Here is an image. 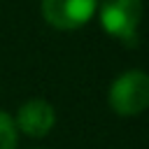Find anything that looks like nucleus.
I'll use <instances>...</instances> for the list:
<instances>
[{
  "instance_id": "obj_1",
  "label": "nucleus",
  "mask_w": 149,
  "mask_h": 149,
  "mask_svg": "<svg viewBox=\"0 0 149 149\" xmlns=\"http://www.w3.org/2000/svg\"><path fill=\"white\" fill-rule=\"evenodd\" d=\"M109 107L121 116H135L149 107V74L128 70L109 86Z\"/></svg>"
},
{
  "instance_id": "obj_2",
  "label": "nucleus",
  "mask_w": 149,
  "mask_h": 149,
  "mask_svg": "<svg viewBox=\"0 0 149 149\" xmlns=\"http://www.w3.org/2000/svg\"><path fill=\"white\" fill-rule=\"evenodd\" d=\"M142 19V0H102L100 2V23L105 33L130 42L137 33Z\"/></svg>"
},
{
  "instance_id": "obj_3",
  "label": "nucleus",
  "mask_w": 149,
  "mask_h": 149,
  "mask_svg": "<svg viewBox=\"0 0 149 149\" xmlns=\"http://www.w3.org/2000/svg\"><path fill=\"white\" fill-rule=\"evenodd\" d=\"M98 0H42V14L58 30L81 28L95 12Z\"/></svg>"
},
{
  "instance_id": "obj_4",
  "label": "nucleus",
  "mask_w": 149,
  "mask_h": 149,
  "mask_svg": "<svg viewBox=\"0 0 149 149\" xmlns=\"http://www.w3.org/2000/svg\"><path fill=\"white\" fill-rule=\"evenodd\" d=\"M54 123H56V112L42 98H33L19 107L16 126L30 137H44L54 128Z\"/></svg>"
},
{
  "instance_id": "obj_5",
  "label": "nucleus",
  "mask_w": 149,
  "mask_h": 149,
  "mask_svg": "<svg viewBox=\"0 0 149 149\" xmlns=\"http://www.w3.org/2000/svg\"><path fill=\"white\" fill-rule=\"evenodd\" d=\"M16 147V123L9 114L0 112V149H14Z\"/></svg>"
}]
</instances>
